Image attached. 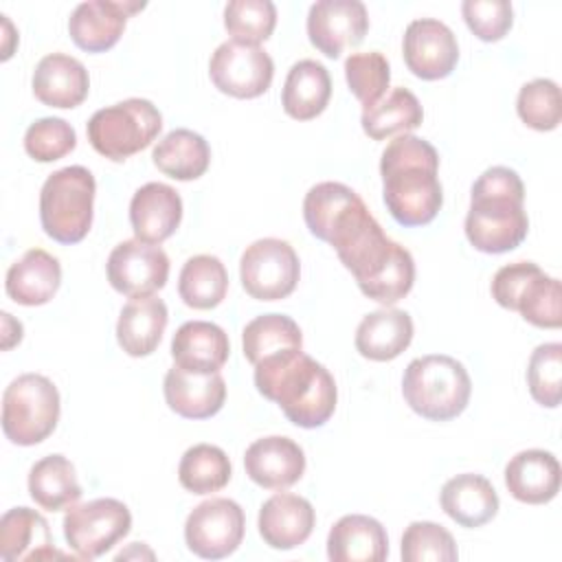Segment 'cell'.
<instances>
[{
	"label": "cell",
	"instance_id": "obj_43",
	"mask_svg": "<svg viewBox=\"0 0 562 562\" xmlns=\"http://www.w3.org/2000/svg\"><path fill=\"white\" fill-rule=\"evenodd\" d=\"M358 193L342 184V182H318L314 184L307 193H305V200H303V220L310 228V233L325 241L327 239V233L334 224V220L338 217V213L356 198Z\"/></svg>",
	"mask_w": 562,
	"mask_h": 562
},
{
	"label": "cell",
	"instance_id": "obj_22",
	"mask_svg": "<svg viewBox=\"0 0 562 562\" xmlns=\"http://www.w3.org/2000/svg\"><path fill=\"white\" fill-rule=\"evenodd\" d=\"M31 83L37 101L59 110L81 105L90 90L86 66L66 53L44 55L33 70Z\"/></svg>",
	"mask_w": 562,
	"mask_h": 562
},
{
	"label": "cell",
	"instance_id": "obj_33",
	"mask_svg": "<svg viewBox=\"0 0 562 562\" xmlns=\"http://www.w3.org/2000/svg\"><path fill=\"white\" fill-rule=\"evenodd\" d=\"M29 494L37 507L59 512L72 507L81 498L75 465L64 454H48L29 470Z\"/></svg>",
	"mask_w": 562,
	"mask_h": 562
},
{
	"label": "cell",
	"instance_id": "obj_40",
	"mask_svg": "<svg viewBox=\"0 0 562 562\" xmlns=\"http://www.w3.org/2000/svg\"><path fill=\"white\" fill-rule=\"evenodd\" d=\"M516 112L520 121L531 130H555L562 121V97L558 83L544 77L525 83L516 99Z\"/></svg>",
	"mask_w": 562,
	"mask_h": 562
},
{
	"label": "cell",
	"instance_id": "obj_7",
	"mask_svg": "<svg viewBox=\"0 0 562 562\" xmlns=\"http://www.w3.org/2000/svg\"><path fill=\"white\" fill-rule=\"evenodd\" d=\"M162 130L160 110L147 99H125L97 110L86 123V134L97 154L123 162L149 147Z\"/></svg>",
	"mask_w": 562,
	"mask_h": 562
},
{
	"label": "cell",
	"instance_id": "obj_12",
	"mask_svg": "<svg viewBox=\"0 0 562 562\" xmlns=\"http://www.w3.org/2000/svg\"><path fill=\"white\" fill-rule=\"evenodd\" d=\"M244 509L231 498H209L191 509L184 522V542L204 560H222L244 540Z\"/></svg>",
	"mask_w": 562,
	"mask_h": 562
},
{
	"label": "cell",
	"instance_id": "obj_4",
	"mask_svg": "<svg viewBox=\"0 0 562 562\" xmlns=\"http://www.w3.org/2000/svg\"><path fill=\"white\" fill-rule=\"evenodd\" d=\"M529 231L525 184L509 167H490L472 184L465 215L468 241L487 255L518 248Z\"/></svg>",
	"mask_w": 562,
	"mask_h": 562
},
{
	"label": "cell",
	"instance_id": "obj_37",
	"mask_svg": "<svg viewBox=\"0 0 562 562\" xmlns=\"http://www.w3.org/2000/svg\"><path fill=\"white\" fill-rule=\"evenodd\" d=\"M178 481L191 494H213L228 485L231 461L228 454L213 443L191 446L178 465Z\"/></svg>",
	"mask_w": 562,
	"mask_h": 562
},
{
	"label": "cell",
	"instance_id": "obj_25",
	"mask_svg": "<svg viewBox=\"0 0 562 562\" xmlns=\"http://www.w3.org/2000/svg\"><path fill=\"white\" fill-rule=\"evenodd\" d=\"M61 285V266L57 257L42 248L26 250L11 263L4 279V290L18 305L35 307L48 303Z\"/></svg>",
	"mask_w": 562,
	"mask_h": 562
},
{
	"label": "cell",
	"instance_id": "obj_6",
	"mask_svg": "<svg viewBox=\"0 0 562 562\" xmlns=\"http://www.w3.org/2000/svg\"><path fill=\"white\" fill-rule=\"evenodd\" d=\"M97 182L90 169L70 165L53 171L40 191V222L59 244L81 241L92 226Z\"/></svg>",
	"mask_w": 562,
	"mask_h": 562
},
{
	"label": "cell",
	"instance_id": "obj_20",
	"mask_svg": "<svg viewBox=\"0 0 562 562\" xmlns=\"http://www.w3.org/2000/svg\"><path fill=\"white\" fill-rule=\"evenodd\" d=\"M316 525V512L312 503L299 494L279 492L270 496L257 518L259 536L272 549L290 551L303 544Z\"/></svg>",
	"mask_w": 562,
	"mask_h": 562
},
{
	"label": "cell",
	"instance_id": "obj_27",
	"mask_svg": "<svg viewBox=\"0 0 562 562\" xmlns=\"http://www.w3.org/2000/svg\"><path fill=\"white\" fill-rule=\"evenodd\" d=\"M386 555V529L371 516L347 514L329 529L327 558L331 562H382Z\"/></svg>",
	"mask_w": 562,
	"mask_h": 562
},
{
	"label": "cell",
	"instance_id": "obj_36",
	"mask_svg": "<svg viewBox=\"0 0 562 562\" xmlns=\"http://www.w3.org/2000/svg\"><path fill=\"white\" fill-rule=\"evenodd\" d=\"M241 347L246 360L255 367L268 356L303 349V334L296 321L285 314H261L244 327Z\"/></svg>",
	"mask_w": 562,
	"mask_h": 562
},
{
	"label": "cell",
	"instance_id": "obj_32",
	"mask_svg": "<svg viewBox=\"0 0 562 562\" xmlns=\"http://www.w3.org/2000/svg\"><path fill=\"white\" fill-rule=\"evenodd\" d=\"M151 160L165 176L189 182L204 176L209 169L211 147L198 132L178 127L158 140L151 151Z\"/></svg>",
	"mask_w": 562,
	"mask_h": 562
},
{
	"label": "cell",
	"instance_id": "obj_38",
	"mask_svg": "<svg viewBox=\"0 0 562 562\" xmlns=\"http://www.w3.org/2000/svg\"><path fill=\"white\" fill-rule=\"evenodd\" d=\"M224 26L235 42H266L277 26V7L270 0H231L224 7Z\"/></svg>",
	"mask_w": 562,
	"mask_h": 562
},
{
	"label": "cell",
	"instance_id": "obj_24",
	"mask_svg": "<svg viewBox=\"0 0 562 562\" xmlns=\"http://www.w3.org/2000/svg\"><path fill=\"white\" fill-rule=\"evenodd\" d=\"M46 518L31 507H13L0 518V558L4 562L64 558L53 547Z\"/></svg>",
	"mask_w": 562,
	"mask_h": 562
},
{
	"label": "cell",
	"instance_id": "obj_8",
	"mask_svg": "<svg viewBox=\"0 0 562 562\" xmlns=\"http://www.w3.org/2000/svg\"><path fill=\"white\" fill-rule=\"evenodd\" d=\"M61 413L59 391L46 375L22 373L2 395V432L15 446H35L53 435Z\"/></svg>",
	"mask_w": 562,
	"mask_h": 562
},
{
	"label": "cell",
	"instance_id": "obj_11",
	"mask_svg": "<svg viewBox=\"0 0 562 562\" xmlns=\"http://www.w3.org/2000/svg\"><path fill=\"white\" fill-rule=\"evenodd\" d=\"M301 277V261L294 248L279 237L252 241L239 259V279L257 301H279L294 292Z\"/></svg>",
	"mask_w": 562,
	"mask_h": 562
},
{
	"label": "cell",
	"instance_id": "obj_26",
	"mask_svg": "<svg viewBox=\"0 0 562 562\" xmlns=\"http://www.w3.org/2000/svg\"><path fill=\"white\" fill-rule=\"evenodd\" d=\"M228 353L226 331L209 321H187L171 338L173 362L187 371L215 373L226 364Z\"/></svg>",
	"mask_w": 562,
	"mask_h": 562
},
{
	"label": "cell",
	"instance_id": "obj_5",
	"mask_svg": "<svg viewBox=\"0 0 562 562\" xmlns=\"http://www.w3.org/2000/svg\"><path fill=\"white\" fill-rule=\"evenodd\" d=\"M470 375L452 356H422L411 360L404 369L402 395L424 419L448 422L459 417L470 402Z\"/></svg>",
	"mask_w": 562,
	"mask_h": 562
},
{
	"label": "cell",
	"instance_id": "obj_17",
	"mask_svg": "<svg viewBox=\"0 0 562 562\" xmlns=\"http://www.w3.org/2000/svg\"><path fill=\"white\" fill-rule=\"evenodd\" d=\"M145 2L130 0H88L75 7L68 20L72 42L86 53H105L123 35L127 18L140 11Z\"/></svg>",
	"mask_w": 562,
	"mask_h": 562
},
{
	"label": "cell",
	"instance_id": "obj_23",
	"mask_svg": "<svg viewBox=\"0 0 562 562\" xmlns=\"http://www.w3.org/2000/svg\"><path fill=\"white\" fill-rule=\"evenodd\" d=\"M562 470L549 450H522L505 465V485L509 494L529 505H544L560 492Z\"/></svg>",
	"mask_w": 562,
	"mask_h": 562
},
{
	"label": "cell",
	"instance_id": "obj_34",
	"mask_svg": "<svg viewBox=\"0 0 562 562\" xmlns=\"http://www.w3.org/2000/svg\"><path fill=\"white\" fill-rule=\"evenodd\" d=\"M424 121L419 99L408 88H393L375 105L364 108L360 123L369 138L384 140L391 136L408 134Z\"/></svg>",
	"mask_w": 562,
	"mask_h": 562
},
{
	"label": "cell",
	"instance_id": "obj_30",
	"mask_svg": "<svg viewBox=\"0 0 562 562\" xmlns=\"http://www.w3.org/2000/svg\"><path fill=\"white\" fill-rule=\"evenodd\" d=\"M413 340V318L397 307L367 314L356 329V349L362 358L386 362L397 358Z\"/></svg>",
	"mask_w": 562,
	"mask_h": 562
},
{
	"label": "cell",
	"instance_id": "obj_19",
	"mask_svg": "<svg viewBox=\"0 0 562 562\" xmlns=\"http://www.w3.org/2000/svg\"><path fill=\"white\" fill-rule=\"evenodd\" d=\"M167 406L184 419H209L217 415L226 400V382L215 373L187 371L173 364L162 382Z\"/></svg>",
	"mask_w": 562,
	"mask_h": 562
},
{
	"label": "cell",
	"instance_id": "obj_1",
	"mask_svg": "<svg viewBox=\"0 0 562 562\" xmlns=\"http://www.w3.org/2000/svg\"><path fill=\"white\" fill-rule=\"evenodd\" d=\"M327 244L353 274L360 292L384 307L402 301L415 283L413 255L389 239L358 195L334 220Z\"/></svg>",
	"mask_w": 562,
	"mask_h": 562
},
{
	"label": "cell",
	"instance_id": "obj_35",
	"mask_svg": "<svg viewBox=\"0 0 562 562\" xmlns=\"http://www.w3.org/2000/svg\"><path fill=\"white\" fill-rule=\"evenodd\" d=\"M228 292V272L215 255L189 257L180 270L178 294L193 310L217 307Z\"/></svg>",
	"mask_w": 562,
	"mask_h": 562
},
{
	"label": "cell",
	"instance_id": "obj_15",
	"mask_svg": "<svg viewBox=\"0 0 562 562\" xmlns=\"http://www.w3.org/2000/svg\"><path fill=\"white\" fill-rule=\"evenodd\" d=\"M369 31V13L360 0H318L307 13V37L316 50L336 59L358 46Z\"/></svg>",
	"mask_w": 562,
	"mask_h": 562
},
{
	"label": "cell",
	"instance_id": "obj_13",
	"mask_svg": "<svg viewBox=\"0 0 562 562\" xmlns=\"http://www.w3.org/2000/svg\"><path fill=\"white\" fill-rule=\"evenodd\" d=\"M209 75L220 92L235 99H255L270 88L274 64L261 46L228 40L211 55Z\"/></svg>",
	"mask_w": 562,
	"mask_h": 562
},
{
	"label": "cell",
	"instance_id": "obj_9",
	"mask_svg": "<svg viewBox=\"0 0 562 562\" xmlns=\"http://www.w3.org/2000/svg\"><path fill=\"white\" fill-rule=\"evenodd\" d=\"M492 296L501 307L520 312V316L542 329L562 325V292L555 277L544 274L533 261H514L496 270Z\"/></svg>",
	"mask_w": 562,
	"mask_h": 562
},
{
	"label": "cell",
	"instance_id": "obj_45",
	"mask_svg": "<svg viewBox=\"0 0 562 562\" xmlns=\"http://www.w3.org/2000/svg\"><path fill=\"white\" fill-rule=\"evenodd\" d=\"M461 15L481 42L503 40L514 24V9L507 0H465Z\"/></svg>",
	"mask_w": 562,
	"mask_h": 562
},
{
	"label": "cell",
	"instance_id": "obj_14",
	"mask_svg": "<svg viewBox=\"0 0 562 562\" xmlns=\"http://www.w3.org/2000/svg\"><path fill=\"white\" fill-rule=\"evenodd\" d=\"M110 285L125 296H147L165 288L169 257L158 244L125 239L116 244L105 263Z\"/></svg>",
	"mask_w": 562,
	"mask_h": 562
},
{
	"label": "cell",
	"instance_id": "obj_18",
	"mask_svg": "<svg viewBox=\"0 0 562 562\" xmlns=\"http://www.w3.org/2000/svg\"><path fill=\"white\" fill-rule=\"evenodd\" d=\"M244 468L252 483L263 490H285L305 472L303 448L283 435H270L252 441L244 454Z\"/></svg>",
	"mask_w": 562,
	"mask_h": 562
},
{
	"label": "cell",
	"instance_id": "obj_16",
	"mask_svg": "<svg viewBox=\"0 0 562 562\" xmlns=\"http://www.w3.org/2000/svg\"><path fill=\"white\" fill-rule=\"evenodd\" d=\"M406 68L424 79L437 81L448 77L459 61V44L448 24L435 18L413 20L402 40Z\"/></svg>",
	"mask_w": 562,
	"mask_h": 562
},
{
	"label": "cell",
	"instance_id": "obj_21",
	"mask_svg": "<svg viewBox=\"0 0 562 562\" xmlns=\"http://www.w3.org/2000/svg\"><path fill=\"white\" fill-rule=\"evenodd\" d=\"M182 220L180 193L165 182H147L132 195L130 224L136 239L162 244Z\"/></svg>",
	"mask_w": 562,
	"mask_h": 562
},
{
	"label": "cell",
	"instance_id": "obj_3",
	"mask_svg": "<svg viewBox=\"0 0 562 562\" xmlns=\"http://www.w3.org/2000/svg\"><path fill=\"white\" fill-rule=\"evenodd\" d=\"M255 386L299 428L323 426L338 402L334 375L303 349H288L257 362Z\"/></svg>",
	"mask_w": 562,
	"mask_h": 562
},
{
	"label": "cell",
	"instance_id": "obj_2",
	"mask_svg": "<svg viewBox=\"0 0 562 562\" xmlns=\"http://www.w3.org/2000/svg\"><path fill=\"white\" fill-rule=\"evenodd\" d=\"M437 173L439 154L428 140L400 134L384 147L380 158L382 198L397 224L426 226L437 217L443 204Z\"/></svg>",
	"mask_w": 562,
	"mask_h": 562
},
{
	"label": "cell",
	"instance_id": "obj_31",
	"mask_svg": "<svg viewBox=\"0 0 562 562\" xmlns=\"http://www.w3.org/2000/svg\"><path fill=\"white\" fill-rule=\"evenodd\" d=\"M329 97L331 79L321 61L301 59L288 70L281 92V105L288 116L296 121H312L327 108Z\"/></svg>",
	"mask_w": 562,
	"mask_h": 562
},
{
	"label": "cell",
	"instance_id": "obj_28",
	"mask_svg": "<svg viewBox=\"0 0 562 562\" xmlns=\"http://www.w3.org/2000/svg\"><path fill=\"white\" fill-rule=\"evenodd\" d=\"M439 503L446 516L465 529L483 527L498 512V494L494 485L485 476L472 472L446 481L439 492Z\"/></svg>",
	"mask_w": 562,
	"mask_h": 562
},
{
	"label": "cell",
	"instance_id": "obj_29",
	"mask_svg": "<svg viewBox=\"0 0 562 562\" xmlns=\"http://www.w3.org/2000/svg\"><path fill=\"white\" fill-rule=\"evenodd\" d=\"M169 314L162 299L156 294L130 299L116 323V340L132 358H143L156 351L165 334Z\"/></svg>",
	"mask_w": 562,
	"mask_h": 562
},
{
	"label": "cell",
	"instance_id": "obj_39",
	"mask_svg": "<svg viewBox=\"0 0 562 562\" xmlns=\"http://www.w3.org/2000/svg\"><path fill=\"white\" fill-rule=\"evenodd\" d=\"M345 79L364 110L375 105L384 97L391 83V66L386 57L378 50L351 53L345 59Z\"/></svg>",
	"mask_w": 562,
	"mask_h": 562
},
{
	"label": "cell",
	"instance_id": "obj_46",
	"mask_svg": "<svg viewBox=\"0 0 562 562\" xmlns=\"http://www.w3.org/2000/svg\"><path fill=\"white\" fill-rule=\"evenodd\" d=\"M2 349L9 351L11 347H15L22 340L24 327L20 321H15L9 312H2Z\"/></svg>",
	"mask_w": 562,
	"mask_h": 562
},
{
	"label": "cell",
	"instance_id": "obj_41",
	"mask_svg": "<svg viewBox=\"0 0 562 562\" xmlns=\"http://www.w3.org/2000/svg\"><path fill=\"white\" fill-rule=\"evenodd\" d=\"M527 386L531 397L547 408L562 400V345L544 342L531 351L527 364Z\"/></svg>",
	"mask_w": 562,
	"mask_h": 562
},
{
	"label": "cell",
	"instance_id": "obj_44",
	"mask_svg": "<svg viewBox=\"0 0 562 562\" xmlns=\"http://www.w3.org/2000/svg\"><path fill=\"white\" fill-rule=\"evenodd\" d=\"M77 145L75 127L59 116L37 119L26 127L24 151L37 162H53L70 154Z\"/></svg>",
	"mask_w": 562,
	"mask_h": 562
},
{
	"label": "cell",
	"instance_id": "obj_42",
	"mask_svg": "<svg viewBox=\"0 0 562 562\" xmlns=\"http://www.w3.org/2000/svg\"><path fill=\"white\" fill-rule=\"evenodd\" d=\"M400 553L404 562H454L459 558L452 533L430 520H415L404 529Z\"/></svg>",
	"mask_w": 562,
	"mask_h": 562
},
{
	"label": "cell",
	"instance_id": "obj_10",
	"mask_svg": "<svg viewBox=\"0 0 562 562\" xmlns=\"http://www.w3.org/2000/svg\"><path fill=\"white\" fill-rule=\"evenodd\" d=\"M132 529V514L123 501L94 498L68 507L64 538L77 558L94 560L105 555Z\"/></svg>",
	"mask_w": 562,
	"mask_h": 562
}]
</instances>
